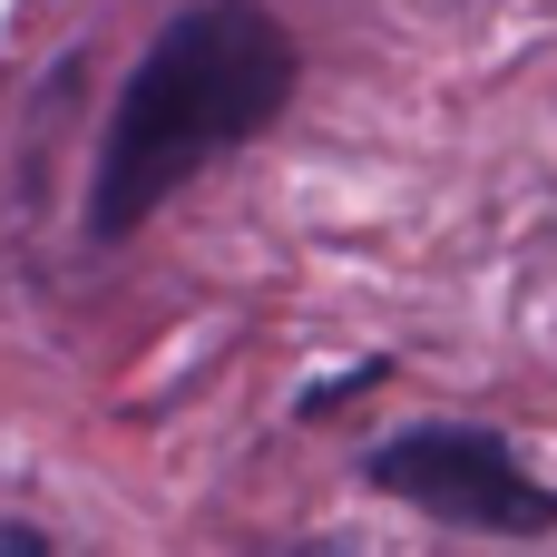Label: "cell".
I'll return each mask as SVG.
<instances>
[{
    "mask_svg": "<svg viewBox=\"0 0 557 557\" xmlns=\"http://www.w3.org/2000/svg\"><path fill=\"white\" fill-rule=\"evenodd\" d=\"M362 480L441 529H480V539H557V480H539L499 431L480 421H411L392 431Z\"/></svg>",
    "mask_w": 557,
    "mask_h": 557,
    "instance_id": "obj_2",
    "label": "cell"
},
{
    "mask_svg": "<svg viewBox=\"0 0 557 557\" xmlns=\"http://www.w3.org/2000/svg\"><path fill=\"white\" fill-rule=\"evenodd\" d=\"M304 88V49L264 0H186L127 69L98 166H88V206L78 235L88 255L127 245L166 196H186L215 157L255 147Z\"/></svg>",
    "mask_w": 557,
    "mask_h": 557,
    "instance_id": "obj_1",
    "label": "cell"
}]
</instances>
